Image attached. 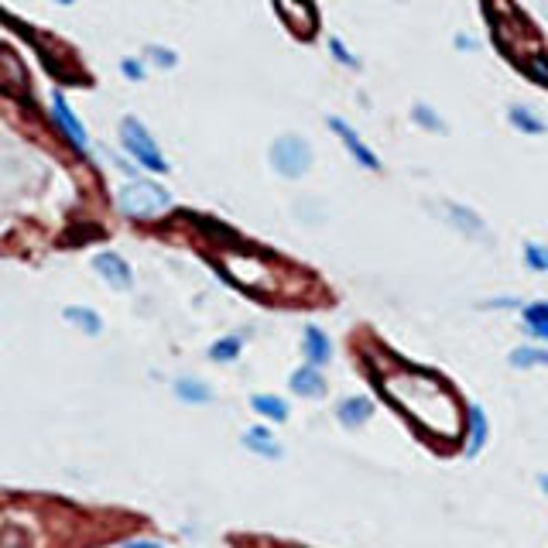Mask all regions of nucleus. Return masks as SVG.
<instances>
[{"label":"nucleus","mask_w":548,"mask_h":548,"mask_svg":"<svg viewBox=\"0 0 548 548\" xmlns=\"http://www.w3.org/2000/svg\"><path fill=\"white\" fill-rule=\"evenodd\" d=\"M302 353H305V360H309L312 367H326L329 360H333V340H329L326 329L305 326V333H302Z\"/></svg>","instance_id":"obj_9"},{"label":"nucleus","mask_w":548,"mask_h":548,"mask_svg":"<svg viewBox=\"0 0 548 548\" xmlns=\"http://www.w3.org/2000/svg\"><path fill=\"white\" fill-rule=\"evenodd\" d=\"M521 319H525L528 336H535L538 343H548V302L521 305Z\"/></svg>","instance_id":"obj_16"},{"label":"nucleus","mask_w":548,"mask_h":548,"mask_svg":"<svg viewBox=\"0 0 548 548\" xmlns=\"http://www.w3.org/2000/svg\"><path fill=\"white\" fill-rule=\"evenodd\" d=\"M240 442H244V446L251 449L254 456H264V459H281V453H285V449L278 446V439L271 435V429H264V425H254V429H247Z\"/></svg>","instance_id":"obj_15"},{"label":"nucleus","mask_w":548,"mask_h":548,"mask_svg":"<svg viewBox=\"0 0 548 548\" xmlns=\"http://www.w3.org/2000/svg\"><path fill=\"white\" fill-rule=\"evenodd\" d=\"M144 59H148L155 69L179 66V52H175V48H165V45H144Z\"/></svg>","instance_id":"obj_22"},{"label":"nucleus","mask_w":548,"mask_h":548,"mask_svg":"<svg viewBox=\"0 0 548 548\" xmlns=\"http://www.w3.org/2000/svg\"><path fill=\"white\" fill-rule=\"evenodd\" d=\"M507 120H511L514 131L525 134V137H542V134H548V124L535 114V110L528 107V103H511V107H507Z\"/></svg>","instance_id":"obj_11"},{"label":"nucleus","mask_w":548,"mask_h":548,"mask_svg":"<svg viewBox=\"0 0 548 548\" xmlns=\"http://www.w3.org/2000/svg\"><path fill=\"white\" fill-rule=\"evenodd\" d=\"M411 124L422 127V131H429V134H446V131H449V124L439 117V110L429 107L425 100L411 103Z\"/></svg>","instance_id":"obj_17"},{"label":"nucleus","mask_w":548,"mask_h":548,"mask_svg":"<svg viewBox=\"0 0 548 548\" xmlns=\"http://www.w3.org/2000/svg\"><path fill=\"white\" fill-rule=\"evenodd\" d=\"M507 364L518 367V370H528V367H548V350H545V346H518V350H511V357H507Z\"/></svg>","instance_id":"obj_20"},{"label":"nucleus","mask_w":548,"mask_h":548,"mask_svg":"<svg viewBox=\"0 0 548 548\" xmlns=\"http://www.w3.org/2000/svg\"><path fill=\"white\" fill-rule=\"evenodd\" d=\"M52 4H66V7H72V4H76V0H52Z\"/></svg>","instance_id":"obj_33"},{"label":"nucleus","mask_w":548,"mask_h":548,"mask_svg":"<svg viewBox=\"0 0 548 548\" xmlns=\"http://www.w3.org/2000/svg\"><path fill=\"white\" fill-rule=\"evenodd\" d=\"M528 76L548 86V59H545V55H535V59L528 62Z\"/></svg>","instance_id":"obj_27"},{"label":"nucleus","mask_w":548,"mask_h":548,"mask_svg":"<svg viewBox=\"0 0 548 548\" xmlns=\"http://www.w3.org/2000/svg\"><path fill=\"white\" fill-rule=\"evenodd\" d=\"M483 442H487V415H483V408L473 405L470 425H466V456H477L483 449Z\"/></svg>","instance_id":"obj_18"},{"label":"nucleus","mask_w":548,"mask_h":548,"mask_svg":"<svg viewBox=\"0 0 548 548\" xmlns=\"http://www.w3.org/2000/svg\"><path fill=\"white\" fill-rule=\"evenodd\" d=\"M295 216L302 223H319V220H326V206H322L319 199L305 196V199H298L295 203Z\"/></svg>","instance_id":"obj_23"},{"label":"nucleus","mask_w":548,"mask_h":548,"mask_svg":"<svg viewBox=\"0 0 548 548\" xmlns=\"http://www.w3.org/2000/svg\"><path fill=\"white\" fill-rule=\"evenodd\" d=\"M251 408L257 415L271 418V422H288V401H281L278 394H254Z\"/></svg>","instance_id":"obj_19"},{"label":"nucleus","mask_w":548,"mask_h":548,"mask_svg":"<svg viewBox=\"0 0 548 548\" xmlns=\"http://www.w3.org/2000/svg\"><path fill=\"white\" fill-rule=\"evenodd\" d=\"M62 319H66L69 326H76L79 333H86V336H100L103 333V316L96 309H90V305H66V309H62Z\"/></svg>","instance_id":"obj_14"},{"label":"nucleus","mask_w":548,"mask_h":548,"mask_svg":"<svg viewBox=\"0 0 548 548\" xmlns=\"http://www.w3.org/2000/svg\"><path fill=\"white\" fill-rule=\"evenodd\" d=\"M329 55H333V59L340 62V66H346V69H360V59L340 42V38H329Z\"/></svg>","instance_id":"obj_25"},{"label":"nucleus","mask_w":548,"mask_h":548,"mask_svg":"<svg viewBox=\"0 0 548 548\" xmlns=\"http://www.w3.org/2000/svg\"><path fill=\"white\" fill-rule=\"evenodd\" d=\"M288 388H292L298 398H322V394L329 391V384H326V377L319 374V367L305 364L288 377Z\"/></svg>","instance_id":"obj_10"},{"label":"nucleus","mask_w":548,"mask_h":548,"mask_svg":"<svg viewBox=\"0 0 548 548\" xmlns=\"http://www.w3.org/2000/svg\"><path fill=\"white\" fill-rule=\"evenodd\" d=\"M518 305H521V298L501 295V298H487V302H483V309H518Z\"/></svg>","instance_id":"obj_28"},{"label":"nucleus","mask_w":548,"mask_h":548,"mask_svg":"<svg viewBox=\"0 0 548 548\" xmlns=\"http://www.w3.org/2000/svg\"><path fill=\"white\" fill-rule=\"evenodd\" d=\"M120 76L127 79V83H144V76H148V69H144L141 59H134V55H127V59H120Z\"/></svg>","instance_id":"obj_26"},{"label":"nucleus","mask_w":548,"mask_h":548,"mask_svg":"<svg viewBox=\"0 0 548 548\" xmlns=\"http://www.w3.org/2000/svg\"><path fill=\"white\" fill-rule=\"evenodd\" d=\"M381 391L391 398L394 408H401L411 422L422 425L425 435H435L439 442L456 439L459 432V405L453 391L435 374H415V370H398L384 377Z\"/></svg>","instance_id":"obj_1"},{"label":"nucleus","mask_w":548,"mask_h":548,"mask_svg":"<svg viewBox=\"0 0 548 548\" xmlns=\"http://www.w3.org/2000/svg\"><path fill=\"white\" fill-rule=\"evenodd\" d=\"M439 213H442V220H446L453 230L463 233V237H470V240L487 237V223H483V216L477 213V209H470V206H463V203H446V206L439 209Z\"/></svg>","instance_id":"obj_8"},{"label":"nucleus","mask_w":548,"mask_h":548,"mask_svg":"<svg viewBox=\"0 0 548 548\" xmlns=\"http://www.w3.org/2000/svg\"><path fill=\"white\" fill-rule=\"evenodd\" d=\"M542 18L548 21V0H542Z\"/></svg>","instance_id":"obj_32"},{"label":"nucleus","mask_w":548,"mask_h":548,"mask_svg":"<svg viewBox=\"0 0 548 548\" xmlns=\"http://www.w3.org/2000/svg\"><path fill=\"white\" fill-rule=\"evenodd\" d=\"M370 415H374V401L364 398V394L343 398L340 405H336V418H340V425H346V429H360Z\"/></svg>","instance_id":"obj_13"},{"label":"nucleus","mask_w":548,"mask_h":548,"mask_svg":"<svg viewBox=\"0 0 548 548\" xmlns=\"http://www.w3.org/2000/svg\"><path fill=\"white\" fill-rule=\"evenodd\" d=\"M120 148L134 158V165H141L144 172H155V175H165L168 172V161L161 155L155 134L141 124L137 117H124L120 120Z\"/></svg>","instance_id":"obj_3"},{"label":"nucleus","mask_w":548,"mask_h":548,"mask_svg":"<svg viewBox=\"0 0 548 548\" xmlns=\"http://www.w3.org/2000/svg\"><path fill=\"white\" fill-rule=\"evenodd\" d=\"M120 548H165V545H158V542H127V545H120Z\"/></svg>","instance_id":"obj_30"},{"label":"nucleus","mask_w":548,"mask_h":548,"mask_svg":"<svg viewBox=\"0 0 548 548\" xmlns=\"http://www.w3.org/2000/svg\"><path fill=\"white\" fill-rule=\"evenodd\" d=\"M326 127L333 131L336 137L343 141V148H346V155H350L353 161H357L360 168H367V172H381V158H377V151L370 148V144L360 137L357 131H353L350 124H346L343 117H326Z\"/></svg>","instance_id":"obj_5"},{"label":"nucleus","mask_w":548,"mask_h":548,"mask_svg":"<svg viewBox=\"0 0 548 548\" xmlns=\"http://www.w3.org/2000/svg\"><path fill=\"white\" fill-rule=\"evenodd\" d=\"M93 271L100 274V278L107 281L114 292H131V288H134L131 264H127L117 251H100V254H96L93 257Z\"/></svg>","instance_id":"obj_6"},{"label":"nucleus","mask_w":548,"mask_h":548,"mask_svg":"<svg viewBox=\"0 0 548 548\" xmlns=\"http://www.w3.org/2000/svg\"><path fill=\"white\" fill-rule=\"evenodd\" d=\"M117 209L131 220H158L172 209V192L151 179H131L117 192Z\"/></svg>","instance_id":"obj_2"},{"label":"nucleus","mask_w":548,"mask_h":548,"mask_svg":"<svg viewBox=\"0 0 548 548\" xmlns=\"http://www.w3.org/2000/svg\"><path fill=\"white\" fill-rule=\"evenodd\" d=\"M52 120H55V127H59V131L69 137L72 148H76L79 155H86V151H90V137H86V127L79 124V117L72 114V107L66 103V96H62V93H52Z\"/></svg>","instance_id":"obj_7"},{"label":"nucleus","mask_w":548,"mask_h":548,"mask_svg":"<svg viewBox=\"0 0 548 548\" xmlns=\"http://www.w3.org/2000/svg\"><path fill=\"white\" fill-rule=\"evenodd\" d=\"M453 45L459 48V52H473V48H477L480 42H477V38H470V35H456Z\"/></svg>","instance_id":"obj_29"},{"label":"nucleus","mask_w":548,"mask_h":548,"mask_svg":"<svg viewBox=\"0 0 548 548\" xmlns=\"http://www.w3.org/2000/svg\"><path fill=\"white\" fill-rule=\"evenodd\" d=\"M538 487H542V494L548 497V473H542V477H538Z\"/></svg>","instance_id":"obj_31"},{"label":"nucleus","mask_w":548,"mask_h":548,"mask_svg":"<svg viewBox=\"0 0 548 548\" xmlns=\"http://www.w3.org/2000/svg\"><path fill=\"white\" fill-rule=\"evenodd\" d=\"M268 161L281 179L295 182V179H305V175H309L316 155H312V144L305 141L302 134H278L268 148Z\"/></svg>","instance_id":"obj_4"},{"label":"nucleus","mask_w":548,"mask_h":548,"mask_svg":"<svg viewBox=\"0 0 548 548\" xmlns=\"http://www.w3.org/2000/svg\"><path fill=\"white\" fill-rule=\"evenodd\" d=\"M525 264H528V271H548V247L528 240L525 244Z\"/></svg>","instance_id":"obj_24"},{"label":"nucleus","mask_w":548,"mask_h":548,"mask_svg":"<svg viewBox=\"0 0 548 548\" xmlns=\"http://www.w3.org/2000/svg\"><path fill=\"white\" fill-rule=\"evenodd\" d=\"M240 353H244V340L240 336H220V340L209 346V360L213 364H233Z\"/></svg>","instance_id":"obj_21"},{"label":"nucleus","mask_w":548,"mask_h":548,"mask_svg":"<svg viewBox=\"0 0 548 548\" xmlns=\"http://www.w3.org/2000/svg\"><path fill=\"white\" fill-rule=\"evenodd\" d=\"M172 391H175V398H179L182 405H209V401H213V388H209L206 381H199V377H192V374L175 377Z\"/></svg>","instance_id":"obj_12"}]
</instances>
